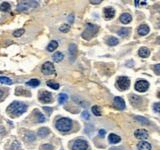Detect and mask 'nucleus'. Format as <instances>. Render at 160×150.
Returning a JSON list of instances; mask_svg holds the SVG:
<instances>
[{"label":"nucleus","instance_id":"nucleus-1","mask_svg":"<svg viewBox=\"0 0 160 150\" xmlns=\"http://www.w3.org/2000/svg\"><path fill=\"white\" fill-rule=\"evenodd\" d=\"M26 110H27V105L20 102V101H14L7 108V112L10 114L11 117L20 116L21 114H23Z\"/></svg>","mask_w":160,"mask_h":150},{"label":"nucleus","instance_id":"nucleus-2","mask_svg":"<svg viewBox=\"0 0 160 150\" xmlns=\"http://www.w3.org/2000/svg\"><path fill=\"white\" fill-rule=\"evenodd\" d=\"M98 30H99V27H98L97 25L92 24V23H88V24L86 25L85 30L83 31L81 36L85 40H90L95 36L96 33L98 32Z\"/></svg>","mask_w":160,"mask_h":150},{"label":"nucleus","instance_id":"nucleus-3","mask_svg":"<svg viewBox=\"0 0 160 150\" xmlns=\"http://www.w3.org/2000/svg\"><path fill=\"white\" fill-rule=\"evenodd\" d=\"M56 128L61 132H68L72 128V121L69 118L62 117L56 121Z\"/></svg>","mask_w":160,"mask_h":150},{"label":"nucleus","instance_id":"nucleus-4","mask_svg":"<svg viewBox=\"0 0 160 150\" xmlns=\"http://www.w3.org/2000/svg\"><path fill=\"white\" fill-rule=\"evenodd\" d=\"M38 6V1H20L17 6L18 11H27Z\"/></svg>","mask_w":160,"mask_h":150},{"label":"nucleus","instance_id":"nucleus-5","mask_svg":"<svg viewBox=\"0 0 160 150\" xmlns=\"http://www.w3.org/2000/svg\"><path fill=\"white\" fill-rule=\"evenodd\" d=\"M117 86L121 90L128 89L130 86V79L126 76H120L117 79Z\"/></svg>","mask_w":160,"mask_h":150},{"label":"nucleus","instance_id":"nucleus-6","mask_svg":"<svg viewBox=\"0 0 160 150\" xmlns=\"http://www.w3.org/2000/svg\"><path fill=\"white\" fill-rule=\"evenodd\" d=\"M88 143L84 139H77L73 142L72 150H87Z\"/></svg>","mask_w":160,"mask_h":150},{"label":"nucleus","instance_id":"nucleus-7","mask_svg":"<svg viewBox=\"0 0 160 150\" xmlns=\"http://www.w3.org/2000/svg\"><path fill=\"white\" fill-rule=\"evenodd\" d=\"M42 73L45 75H51V74H54L55 73V68H54V65L53 63L51 62H45L43 65H42Z\"/></svg>","mask_w":160,"mask_h":150},{"label":"nucleus","instance_id":"nucleus-8","mask_svg":"<svg viewBox=\"0 0 160 150\" xmlns=\"http://www.w3.org/2000/svg\"><path fill=\"white\" fill-rule=\"evenodd\" d=\"M149 88V83L146 80H138L135 83V89L139 92H145Z\"/></svg>","mask_w":160,"mask_h":150},{"label":"nucleus","instance_id":"nucleus-9","mask_svg":"<svg viewBox=\"0 0 160 150\" xmlns=\"http://www.w3.org/2000/svg\"><path fill=\"white\" fill-rule=\"evenodd\" d=\"M39 100L43 103H48L52 101V95L51 93L47 91H41L39 93Z\"/></svg>","mask_w":160,"mask_h":150},{"label":"nucleus","instance_id":"nucleus-10","mask_svg":"<svg viewBox=\"0 0 160 150\" xmlns=\"http://www.w3.org/2000/svg\"><path fill=\"white\" fill-rule=\"evenodd\" d=\"M113 102H114V106L116 107L117 109H119V110H123V109L125 108V102H124V100L121 97H118V96L114 97Z\"/></svg>","mask_w":160,"mask_h":150},{"label":"nucleus","instance_id":"nucleus-11","mask_svg":"<svg viewBox=\"0 0 160 150\" xmlns=\"http://www.w3.org/2000/svg\"><path fill=\"white\" fill-rule=\"evenodd\" d=\"M134 135H135L136 138L141 139V140H144V139L148 138V132L145 129H137L134 132Z\"/></svg>","mask_w":160,"mask_h":150},{"label":"nucleus","instance_id":"nucleus-12","mask_svg":"<svg viewBox=\"0 0 160 150\" xmlns=\"http://www.w3.org/2000/svg\"><path fill=\"white\" fill-rule=\"evenodd\" d=\"M130 102H131V104L133 105V106L138 107L141 104V102H142V99H141V97L139 96L131 95V96H130Z\"/></svg>","mask_w":160,"mask_h":150},{"label":"nucleus","instance_id":"nucleus-13","mask_svg":"<svg viewBox=\"0 0 160 150\" xmlns=\"http://www.w3.org/2000/svg\"><path fill=\"white\" fill-rule=\"evenodd\" d=\"M108 140H109V142L112 143V144H116V143H119L120 141H121V137L118 136L117 134L111 133L108 136Z\"/></svg>","mask_w":160,"mask_h":150},{"label":"nucleus","instance_id":"nucleus-14","mask_svg":"<svg viewBox=\"0 0 160 150\" xmlns=\"http://www.w3.org/2000/svg\"><path fill=\"white\" fill-rule=\"evenodd\" d=\"M115 15V11L113 8L111 7H108V8H105L104 9V16L106 19H112L114 17Z\"/></svg>","mask_w":160,"mask_h":150},{"label":"nucleus","instance_id":"nucleus-15","mask_svg":"<svg viewBox=\"0 0 160 150\" xmlns=\"http://www.w3.org/2000/svg\"><path fill=\"white\" fill-rule=\"evenodd\" d=\"M137 32H138V34L142 35V36H144V35L148 34V33H149V27H148V25H146V24L140 25L139 28H138V30H137Z\"/></svg>","mask_w":160,"mask_h":150},{"label":"nucleus","instance_id":"nucleus-16","mask_svg":"<svg viewBox=\"0 0 160 150\" xmlns=\"http://www.w3.org/2000/svg\"><path fill=\"white\" fill-rule=\"evenodd\" d=\"M131 15L129 13H123L120 15V21H121L123 24H128V23L131 21Z\"/></svg>","mask_w":160,"mask_h":150},{"label":"nucleus","instance_id":"nucleus-17","mask_svg":"<svg viewBox=\"0 0 160 150\" xmlns=\"http://www.w3.org/2000/svg\"><path fill=\"white\" fill-rule=\"evenodd\" d=\"M138 150H151V144L147 141H142L138 144Z\"/></svg>","mask_w":160,"mask_h":150},{"label":"nucleus","instance_id":"nucleus-18","mask_svg":"<svg viewBox=\"0 0 160 150\" xmlns=\"http://www.w3.org/2000/svg\"><path fill=\"white\" fill-rule=\"evenodd\" d=\"M76 50H77V48L75 44H70V45H69V55H70V58L72 61L74 60L75 56H76Z\"/></svg>","mask_w":160,"mask_h":150},{"label":"nucleus","instance_id":"nucleus-19","mask_svg":"<svg viewBox=\"0 0 160 150\" xmlns=\"http://www.w3.org/2000/svg\"><path fill=\"white\" fill-rule=\"evenodd\" d=\"M149 54H150V51H149V49L146 47H141L140 49L138 50V55L140 57H143V58L148 57Z\"/></svg>","mask_w":160,"mask_h":150},{"label":"nucleus","instance_id":"nucleus-20","mask_svg":"<svg viewBox=\"0 0 160 150\" xmlns=\"http://www.w3.org/2000/svg\"><path fill=\"white\" fill-rule=\"evenodd\" d=\"M57 47H58V42L55 41V40H52V41L50 42L49 44H48L47 50H48L49 52H52V51H54V50H55Z\"/></svg>","mask_w":160,"mask_h":150},{"label":"nucleus","instance_id":"nucleus-21","mask_svg":"<svg viewBox=\"0 0 160 150\" xmlns=\"http://www.w3.org/2000/svg\"><path fill=\"white\" fill-rule=\"evenodd\" d=\"M134 120L141 124H146V125L149 124V120L145 117H142V116H134Z\"/></svg>","mask_w":160,"mask_h":150},{"label":"nucleus","instance_id":"nucleus-22","mask_svg":"<svg viewBox=\"0 0 160 150\" xmlns=\"http://www.w3.org/2000/svg\"><path fill=\"white\" fill-rule=\"evenodd\" d=\"M52 59H53V61H55V62H60V61H62L63 59H64V55H63V53H61V52H56V53L53 54Z\"/></svg>","mask_w":160,"mask_h":150},{"label":"nucleus","instance_id":"nucleus-23","mask_svg":"<svg viewBox=\"0 0 160 150\" xmlns=\"http://www.w3.org/2000/svg\"><path fill=\"white\" fill-rule=\"evenodd\" d=\"M46 84H47L48 87L52 88V89H54V90H57L58 88H59V84H58L57 82L53 81V80H49V81H47Z\"/></svg>","mask_w":160,"mask_h":150},{"label":"nucleus","instance_id":"nucleus-24","mask_svg":"<svg viewBox=\"0 0 160 150\" xmlns=\"http://www.w3.org/2000/svg\"><path fill=\"white\" fill-rule=\"evenodd\" d=\"M10 8H11V6H10V4L8 3V2H3V3L0 4V10L3 12L9 11Z\"/></svg>","mask_w":160,"mask_h":150},{"label":"nucleus","instance_id":"nucleus-25","mask_svg":"<svg viewBox=\"0 0 160 150\" xmlns=\"http://www.w3.org/2000/svg\"><path fill=\"white\" fill-rule=\"evenodd\" d=\"M67 99H68V96H67L66 93H60L58 95V102H59L60 104H64L67 101Z\"/></svg>","mask_w":160,"mask_h":150},{"label":"nucleus","instance_id":"nucleus-26","mask_svg":"<svg viewBox=\"0 0 160 150\" xmlns=\"http://www.w3.org/2000/svg\"><path fill=\"white\" fill-rule=\"evenodd\" d=\"M49 134V129L46 127H42L38 130V135L40 137H45Z\"/></svg>","mask_w":160,"mask_h":150},{"label":"nucleus","instance_id":"nucleus-27","mask_svg":"<svg viewBox=\"0 0 160 150\" xmlns=\"http://www.w3.org/2000/svg\"><path fill=\"white\" fill-rule=\"evenodd\" d=\"M106 43L108 44L109 46H115L118 44V39L115 37H109L108 39H107Z\"/></svg>","mask_w":160,"mask_h":150},{"label":"nucleus","instance_id":"nucleus-28","mask_svg":"<svg viewBox=\"0 0 160 150\" xmlns=\"http://www.w3.org/2000/svg\"><path fill=\"white\" fill-rule=\"evenodd\" d=\"M26 84L28 86H31V87H37L40 84V81L38 79H31V80H29Z\"/></svg>","mask_w":160,"mask_h":150},{"label":"nucleus","instance_id":"nucleus-29","mask_svg":"<svg viewBox=\"0 0 160 150\" xmlns=\"http://www.w3.org/2000/svg\"><path fill=\"white\" fill-rule=\"evenodd\" d=\"M0 82L3 84H8V85L12 84V80L9 79L8 77H5V76H0Z\"/></svg>","mask_w":160,"mask_h":150},{"label":"nucleus","instance_id":"nucleus-30","mask_svg":"<svg viewBox=\"0 0 160 150\" xmlns=\"http://www.w3.org/2000/svg\"><path fill=\"white\" fill-rule=\"evenodd\" d=\"M25 139H26L27 141H34L35 140V135L33 132H27L26 134H25Z\"/></svg>","mask_w":160,"mask_h":150},{"label":"nucleus","instance_id":"nucleus-31","mask_svg":"<svg viewBox=\"0 0 160 150\" xmlns=\"http://www.w3.org/2000/svg\"><path fill=\"white\" fill-rule=\"evenodd\" d=\"M129 34V29L128 28H121L120 30L118 31V35H120V36H127V35Z\"/></svg>","mask_w":160,"mask_h":150},{"label":"nucleus","instance_id":"nucleus-32","mask_svg":"<svg viewBox=\"0 0 160 150\" xmlns=\"http://www.w3.org/2000/svg\"><path fill=\"white\" fill-rule=\"evenodd\" d=\"M92 112H93L94 115H96V116H100L101 115V110H100V108L98 106H93L92 107Z\"/></svg>","mask_w":160,"mask_h":150},{"label":"nucleus","instance_id":"nucleus-33","mask_svg":"<svg viewBox=\"0 0 160 150\" xmlns=\"http://www.w3.org/2000/svg\"><path fill=\"white\" fill-rule=\"evenodd\" d=\"M24 32H25L24 29H17V30H15V31L13 32V35H14L15 37H20L21 35L24 34Z\"/></svg>","mask_w":160,"mask_h":150},{"label":"nucleus","instance_id":"nucleus-34","mask_svg":"<svg viewBox=\"0 0 160 150\" xmlns=\"http://www.w3.org/2000/svg\"><path fill=\"white\" fill-rule=\"evenodd\" d=\"M36 114H37V121L39 122V123H42V122L45 121V117H44L43 115H42L41 113H39L38 111H36Z\"/></svg>","mask_w":160,"mask_h":150},{"label":"nucleus","instance_id":"nucleus-35","mask_svg":"<svg viewBox=\"0 0 160 150\" xmlns=\"http://www.w3.org/2000/svg\"><path fill=\"white\" fill-rule=\"evenodd\" d=\"M69 29H70V27H69V25L67 24H63L62 26L59 28V30L61 32H67V31H69Z\"/></svg>","mask_w":160,"mask_h":150},{"label":"nucleus","instance_id":"nucleus-36","mask_svg":"<svg viewBox=\"0 0 160 150\" xmlns=\"http://www.w3.org/2000/svg\"><path fill=\"white\" fill-rule=\"evenodd\" d=\"M40 150H53V146L50 144H43Z\"/></svg>","mask_w":160,"mask_h":150},{"label":"nucleus","instance_id":"nucleus-37","mask_svg":"<svg viewBox=\"0 0 160 150\" xmlns=\"http://www.w3.org/2000/svg\"><path fill=\"white\" fill-rule=\"evenodd\" d=\"M153 109H154L155 112L160 113V102L154 103V105H153Z\"/></svg>","mask_w":160,"mask_h":150},{"label":"nucleus","instance_id":"nucleus-38","mask_svg":"<svg viewBox=\"0 0 160 150\" xmlns=\"http://www.w3.org/2000/svg\"><path fill=\"white\" fill-rule=\"evenodd\" d=\"M153 69H154V71H155L156 74H158V75L160 74V64H156L154 67H153Z\"/></svg>","mask_w":160,"mask_h":150},{"label":"nucleus","instance_id":"nucleus-39","mask_svg":"<svg viewBox=\"0 0 160 150\" xmlns=\"http://www.w3.org/2000/svg\"><path fill=\"white\" fill-rule=\"evenodd\" d=\"M43 109H44V111H45L46 113H48L50 115V114L52 113V108L51 107H47V106H44L43 107Z\"/></svg>","mask_w":160,"mask_h":150},{"label":"nucleus","instance_id":"nucleus-40","mask_svg":"<svg viewBox=\"0 0 160 150\" xmlns=\"http://www.w3.org/2000/svg\"><path fill=\"white\" fill-rule=\"evenodd\" d=\"M82 117L84 118V119H89V114H88V112L87 111H83V112H82Z\"/></svg>","mask_w":160,"mask_h":150},{"label":"nucleus","instance_id":"nucleus-41","mask_svg":"<svg viewBox=\"0 0 160 150\" xmlns=\"http://www.w3.org/2000/svg\"><path fill=\"white\" fill-rule=\"evenodd\" d=\"M102 2V0H90V3H92V4H99Z\"/></svg>","mask_w":160,"mask_h":150},{"label":"nucleus","instance_id":"nucleus-42","mask_svg":"<svg viewBox=\"0 0 160 150\" xmlns=\"http://www.w3.org/2000/svg\"><path fill=\"white\" fill-rule=\"evenodd\" d=\"M98 133H99V135H100L101 137H103L105 135V133H106V131H105L104 129H100L99 131H98Z\"/></svg>","mask_w":160,"mask_h":150},{"label":"nucleus","instance_id":"nucleus-43","mask_svg":"<svg viewBox=\"0 0 160 150\" xmlns=\"http://www.w3.org/2000/svg\"><path fill=\"white\" fill-rule=\"evenodd\" d=\"M109 150H124L122 147H112V148H110Z\"/></svg>","mask_w":160,"mask_h":150},{"label":"nucleus","instance_id":"nucleus-44","mask_svg":"<svg viewBox=\"0 0 160 150\" xmlns=\"http://www.w3.org/2000/svg\"><path fill=\"white\" fill-rule=\"evenodd\" d=\"M69 22H73V14H71L70 16H69Z\"/></svg>","mask_w":160,"mask_h":150},{"label":"nucleus","instance_id":"nucleus-45","mask_svg":"<svg viewBox=\"0 0 160 150\" xmlns=\"http://www.w3.org/2000/svg\"><path fill=\"white\" fill-rule=\"evenodd\" d=\"M3 97V91H2V89H0V99Z\"/></svg>","mask_w":160,"mask_h":150},{"label":"nucleus","instance_id":"nucleus-46","mask_svg":"<svg viewBox=\"0 0 160 150\" xmlns=\"http://www.w3.org/2000/svg\"><path fill=\"white\" fill-rule=\"evenodd\" d=\"M134 3H135V5L137 6V5H138V3H139V1H137V0H135V1H134Z\"/></svg>","mask_w":160,"mask_h":150},{"label":"nucleus","instance_id":"nucleus-47","mask_svg":"<svg viewBox=\"0 0 160 150\" xmlns=\"http://www.w3.org/2000/svg\"><path fill=\"white\" fill-rule=\"evenodd\" d=\"M157 43H159L160 44V36L157 38Z\"/></svg>","mask_w":160,"mask_h":150},{"label":"nucleus","instance_id":"nucleus-48","mask_svg":"<svg viewBox=\"0 0 160 150\" xmlns=\"http://www.w3.org/2000/svg\"><path fill=\"white\" fill-rule=\"evenodd\" d=\"M141 4H142V5H145V4H146V2H145V1H142V2H141Z\"/></svg>","mask_w":160,"mask_h":150}]
</instances>
